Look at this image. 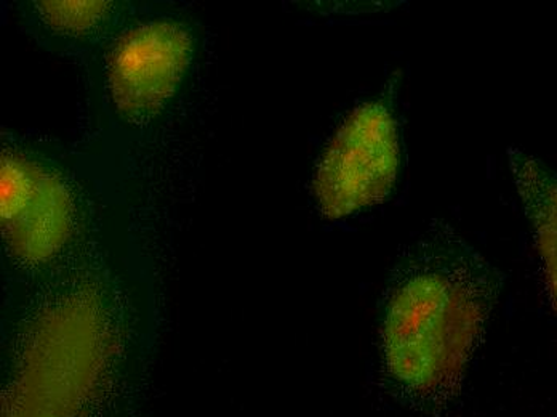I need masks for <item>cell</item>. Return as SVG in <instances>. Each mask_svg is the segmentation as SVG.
Masks as SVG:
<instances>
[{
    "mask_svg": "<svg viewBox=\"0 0 557 417\" xmlns=\"http://www.w3.org/2000/svg\"><path fill=\"white\" fill-rule=\"evenodd\" d=\"M498 293L497 271L446 222L404 250L382 329L386 375L400 402L430 415L454 403Z\"/></svg>",
    "mask_w": 557,
    "mask_h": 417,
    "instance_id": "1",
    "label": "cell"
},
{
    "mask_svg": "<svg viewBox=\"0 0 557 417\" xmlns=\"http://www.w3.org/2000/svg\"><path fill=\"white\" fill-rule=\"evenodd\" d=\"M145 9L85 63L91 110L114 135H139L164 120L191 76L199 33L172 7Z\"/></svg>",
    "mask_w": 557,
    "mask_h": 417,
    "instance_id": "2",
    "label": "cell"
},
{
    "mask_svg": "<svg viewBox=\"0 0 557 417\" xmlns=\"http://www.w3.org/2000/svg\"><path fill=\"white\" fill-rule=\"evenodd\" d=\"M0 159L3 243L25 266H46L87 222L84 185L70 159L39 142L5 134Z\"/></svg>",
    "mask_w": 557,
    "mask_h": 417,
    "instance_id": "3",
    "label": "cell"
},
{
    "mask_svg": "<svg viewBox=\"0 0 557 417\" xmlns=\"http://www.w3.org/2000/svg\"><path fill=\"white\" fill-rule=\"evenodd\" d=\"M400 164L399 132L389 98L367 101L332 138L315 169L319 209L342 219L388 198Z\"/></svg>",
    "mask_w": 557,
    "mask_h": 417,
    "instance_id": "4",
    "label": "cell"
},
{
    "mask_svg": "<svg viewBox=\"0 0 557 417\" xmlns=\"http://www.w3.org/2000/svg\"><path fill=\"white\" fill-rule=\"evenodd\" d=\"M145 7L115 0H29L18 3L16 16L44 49L87 61Z\"/></svg>",
    "mask_w": 557,
    "mask_h": 417,
    "instance_id": "5",
    "label": "cell"
},
{
    "mask_svg": "<svg viewBox=\"0 0 557 417\" xmlns=\"http://www.w3.org/2000/svg\"><path fill=\"white\" fill-rule=\"evenodd\" d=\"M508 162L557 302V174L518 148L508 149Z\"/></svg>",
    "mask_w": 557,
    "mask_h": 417,
    "instance_id": "6",
    "label": "cell"
}]
</instances>
